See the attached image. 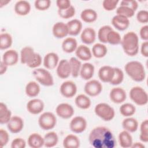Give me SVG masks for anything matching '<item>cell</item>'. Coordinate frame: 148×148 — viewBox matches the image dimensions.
Returning a JSON list of instances; mask_svg holds the SVG:
<instances>
[{
	"label": "cell",
	"mask_w": 148,
	"mask_h": 148,
	"mask_svg": "<svg viewBox=\"0 0 148 148\" xmlns=\"http://www.w3.org/2000/svg\"><path fill=\"white\" fill-rule=\"evenodd\" d=\"M84 90V92L88 95L95 97L101 92L102 86L99 81L97 80H91L86 83Z\"/></svg>",
	"instance_id": "cell-9"
},
{
	"label": "cell",
	"mask_w": 148,
	"mask_h": 148,
	"mask_svg": "<svg viewBox=\"0 0 148 148\" xmlns=\"http://www.w3.org/2000/svg\"><path fill=\"white\" fill-rule=\"evenodd\" d=\"M26 142L24 139L21 138H16L13 140L11 143L12 148H24Z\"/></svg>",
	"instance_id": "cell-51"
},
{
	"label": "cell",
	"mask_w": 148,
	"mask_h": 148,
	"mask_svg": "<svg viewBox=\"0 0 148 148\" xmlns=\"http://www.w3.org/2000/svg\"><path fill=\"white\" fill-rule=\"evenodd\" d=\"M57 119L51 112H46L42 113L38 119V124L40 127L44 130L53 129L56 125Z\"/></svg>",
	"instance_id": "cell-7"
},
{
	"label": "cell",
	"mask_w": 148,
	"mask_h": 148,
	"mask_svg": "<svg viewBox=\"0 0 148 148\" xmlns=\"http://www.w3.org/2000/svg\"><path fill=\"white\" fill-rule=\"evenodd\" d=\"M122 126L124 130L129 132H134L138 130V122L133 117H127L123 120Z\"/></svg>",
	"instance_id": "cell-30"
},
{
	"label": "cell",
	"mask_w": 148,
	"mask_h": 148,
	"mask_svg": "<svg viewBox=\"0 0 148 148\" xmlns=\"http://www.w3.org/2000/svg\"><path fill=\"white\" fill-rule=\"evenodd\" d=\"M136 19L140 23L148 22V12L146 10H141L136 14Z\"/></svg>",
	"instance_id": "cell-50"
},
{
	"label": "cell",
	"mask_w": 148,
	"mask_h": 148,
	"mask_svg": "<svg viewBox=\"0 0 148 148\" xmlns=\"http://www.w3.org/2000/svg\"><path fill=\"white\" fill-rule=\"evenodd\" d=\"M116 13L118 15H121L128 18L134 15L135 11L128 6H120L116 9Z\"/></svg>",
	"instance_id": "cell-44"
},
{
	"label": "cell",
	"mask_w": 148,
	"mask_h": 148,
	"mask_svg": "<svg viewBox=\"0 0 148 148\" xmlns=\"http://www.w3.org/2000/svg\"><path fill=\"white\" fill-rule=\"evenodd\" d=\"M30 10L31 5L27 1H18L14 5V11L18 15L25 16L29 13Z\"/></svg>",
	"instance_id": "cell-23"
},
{
	"label": "cell",
	"mask_w": 148,
	"mask_h": 148,
	"mask_svg": "<svg viewBox=\"0 0 148 148\" xmlns=\"http://www.w3.org/2000/svg\"><path fill=\"white\" fill-rule=\"evenodd\" d=\"M108 52V49L106 46L102 44L97 43H95L92 48V55L98 58H101L105 57Z\"/></svg>",
	"instance_id": "cell-37"
},
{
	"label": "cell",
	"mask_w": 148,
	"mask_h": 148,
	"mask_svg": "<svg viewBox=\"0 0 148 148\" xmlns=\"http://www.w3.org/2000/svg\"><path fill=\"white\" fill-rule=\"evenodd\" d=\"M120 6H125L131 8L135 12L138 8V4L136 1L123 0L120 2Z\"/></svg>",
	"instance_id": "cell-52"
},
{
	"label": "cell",
	"mask_w": 148,
	"mask_h": 148,
	"mask_svg": "<svg viewBox=\"0 0 148 148\" xmlns=\"http://www.w3.org/2000/svg\"><path fill=\"white\" fill-rule=\"evenodd\" d=\"M114 74L110 83L113 85H118L120 84L124 79V73L123 71L119 68H114Z\"/></svg>",
	"instance_id": "cell-45"
},
{
	"label": "cell",
	"mask_w": 148,
	"mask_h": 148,
	"mask_svg": "<svg viewBox=\"0 0 148 148\" xmlns=\"http://www.w3.org/2000/svg\"><path fill=\"white\" fill-rule=\"evenodd\" d=\"M51 5L50 0H36L35 1V7L38 10H46L48 9Z\"/></svg>",
	"instance_id": "cell-47"
},
{
	"label": "cell",
	"mask_w": 148,
	"mask_h": 148,
	"mask_svg": "<svg viewBox=\"0 0 148 148\" xmlns=\"http://www.w3.org/2000/svg\"><path fill=\"white\" fill-rule=\"evenodd\" d=\"M40 86L36 82L31 81L25 86V94L29 97H36L40 92Z\"/></svg>",
	"instance_id": "cell-33"
},
{
	"label": "cell",
	"mask_w": 148,
	"mask_h": 148,
	"mask_svg": "<svg viewBox=\"0 0 148 148\" xmlns=\"http://www.w3.org/2000/svg\"><path fill=\"white\" fill-rule=\"evenodd\" d=\"M75 54L79 59L83 61H88L92 57V53L89 47L83 45L77 46Z\"/></svg>",
	"instance_id": "cell-24"
},
{
	"label": "cell",
	"mask_w": 148,
	"mask_h": 148,
	"mask_svg": "<svg viewBox=\"0 0 148 148\" xmlns=\"http://www.w3.org/2000/svg\"><path fill=\"white\" fill-rule=\"evenodd\" d=\"M59 57L57 54L51 52L45 55L43 59L44 66L49 69L55 68L58 64Z\"/></svg>",
	"instance_id": "cell-21"
},
{
	"label": "cell",
	"mask_w": 148,
	"mask_h": 148,
	"mask_svg": "<svg viewBox=\"0 0 148 148\" xmlns=\"http://www.w3.org/2000/svg\"><path fill=\"white\" fill-rule=\"evenodd\" d=\"M8 66L2 61H1V65H0V74L1 75H3V73H5L6 71H7V68Z\"/></svg>",
	"instance_id": "cell-56"
},
{
	"label": "cell",
	"mask_w": 148,
	"mask_h": 148,
	"mask_svg": "<svg viewBox=\"0 0 148 148\" xmlns=\"http://www.w3.org/2000/svg\"><path fill=\"white\" fill-rule=\"evenodd\" d=\"M94 73V66L89 62H86L82 65L80 71V75L84 80H89L91 79Z\"/></svg>",
	"instance_id": "cell-25"
},
{
	"label": "cell",
	"mask_w": 148,
	"mask_h": 148,
	"mask_svg": "<svg viewBox=\"0 0 148 148\" xmlns=\"http://www.w3.org/2000/svg\"><path fill=\"white\" fill-rule=\"evenodd\" d=\"M57 114L64 119L71 118L74 114V109L72 105L67 103H61L56 109Z\"/></svg>",
	"instance_id": "cell-12"
},
{
	"label": "cell",
	"mask_w": 148,
	"mask_h": 148,
	"mask_svg": "<svg viewBox=\"0 0 148 148\" xmlns=\"http://www.w3.org/2000/svg\"><path fill=\"white\" fill-rule=\"evenodd\" d=\"M58 76L61 79L68 78L71 75V66L69 61L65 59L60 60L56 69Z\"/></svg>",
	"instance_id": "cell-13"
},
{
	"label": "cell",
	"mask_w": 148,
	"mask_h": 148,
	"mask_svg": "<svg viewBox=\"0 0 148 148\" xmlns=\"http://www.w3.org/2000/svg\"><path fill=\"white\" fill-rule=\"evenodd\" d=\"M94 112L97 116L106 121L112 120L115 116L114 109L106 103L97 104L95 107Z\"/></svg>",
	"instance_id": "cell-4"
},
{
	"label": "cell",
	"mask_w": 148,
	"mask_h": 148,
	"mask_svg": "<svg viewBox=\"0 0 148 148\" xmlns=\"http://www.w3.org/2000/svg\"><path fill=\"white\" fill-rule=\"evenodd\" d=\"M114 74V68L109 65L103 66L101 67L98 71V77L99 79L105 83H110L113 77Z\"/></svg>",
	"instance_id": "cell-17"
},
{
	"label": "cell",
	"mask_w": 148,
	"mask_h": 148,
	"mask_svg": "<svg viewBox=\"0 0 148 148\" xmlns=\"http://www.w3.org/2000/svg\"><path fill=\"white\" fill-rule=\"evenodd\" d=\"M63 146L65 148H77L80 146V140L75 135L69 134L63 140Z\"/></svg>",
	"instance_id": "cell-31"
},
{
	"label": "cell",
	"mask_w": 148,
	"mask_h": 148,
	"mask_svg": "<svg viewBox=\"0 0 148 148\" xmlns=\"http://www.w3.org/2000/svg\"><path fill=\"white\" fill-rule=\"evenodd\" d=\"M130 97L133 102L139 106L145 105L148 102L146 91L139 86H135L130 90Z\"/></svg>",
	"instance_id": "cell-5"
},
{
	"label": "cell",
	"mask_w": 148,
	"mask_h": 148,
	"mask_svg": "<svg viewBox=\"0 0 148 148\" xmlns=\"http://www.w3.org/2000/svg\"><path fill=\"white\" fill-rule=\"evenodd\" d=\"M9 135L8 132L6 130L1 128L0 130V145H1V147H3L5 146H6L9 142Z\"/></svg>",
	"instance_id": "cell-49"
},
{
	"label": "cell",
	"mask_w": 148,
	"mask_h": 148,
	"mask_svg": "<svg viewBox=\"0 0 148 148\" xmlns=\"http://www.w3.org/2000/svg\"><path fill=\"white\" fill-rule=\"evenodd\" d=\"M110 100L115 103H121L126 99L127 95L125 91L121 87L113 88L110 92Z\"/></svg>",
	"instance_id": "cell-15"
},
{
	"label": "cell",
	"mask_w": 148,
	"mask_h": 148,
	"mask_svg": "<svg viewBox=\"0 0 148 148\" xmlns=\"http://www.w3.org/2000/svg\"><path fill=\"white\" fill-rule=\"evenodd\" d=\"M18 60V54L15 50H8L6 51L2 56V61L7 66H13L16 64Z\"/></svg>",
	"instance_id": "cell-20"
},
{
	"label": "cell",
	"mask_w": 148,
	"mask_h": 148,
	"mask_svg": "<svg viewBox=\"0 0 148 148\" xmlns=\"http://www.w3.org/2000/svg\"><path fill=\"white\" fill-rule=\"evenodd\" d=\"M77 47V40L73 38H66L62 43V49L64 52L67 53H73L76 50Z\"/></svg>",
	"instance_id": "cell-28"
},
{
	"label": "cell",
	"mask_w": 148,
	"mask_h": 148,
	"mask_svg": "<svg viewBox=\"0 0 148 148\" xmlns=\"http://www.w3.org/2000/svg\"><path fill=\"white\" fill-rule=\"evenodd\" d=\"M119 141L121 147H131L132 145V138L130 132L126 130L121 131L119 135Z\"/></svg>",
	"instance_id": "cell-29"
},
{
	"label": "cell",
	"mask_w": 148,
	"mask_h": 148,
	"mask_svg": "<svg viewBox=\"0 0 148 148\" xmlns=\"http://www.w3.org/2000/svg\"><path fill=\"white\" fill-rule=\"evenodd\" d=\"M60 92L65 98L73 97L77 92L76 84L72 81L68 80L63 82L60 86Z\"/></svg>",
	"instance_id": "cell-11"
},
{
	"label": "cell",
	"mask_w": 148,
	"mask_h": 148,
	"mask_svg": "<svg viewBox=\"0 0 148 148\" xmlns=\"http://www.w3.org/2000/svg\"><path fill=\"white\" fill-rule=\"evenodd\" d=\"M28 144L32 148H40L44 145V139L40 134L32 133L28 138Z\"/></svg>",
	"instance_id": "cell-27"
},
{
	"label": "cell",
	"mask_w": 148,
	"mask_h": 148,
	"mask_svg": "<svg viewBox=\"0 0 148 148\" xmlns=\"http://www.w3.org/2000/svg\"><path fill=\"white\" fill-rule=\"evenodd\" d=\"M126 73L134 81L140 82L145 80L146 72L143 64L138 61H131L124 66Z\"/></svg>",
	"instance_id": "cell-3"
},
{
	"label": "cell",
	"mask_w": 148,
	"mask_h": 148,
	"mask_svg": "<svg viewBox=\"0 0 148 148\" xmlns=\"http://www.w3.org/2000/svg\"><path fill=\"white\" fill-rule=\"evenodd\" d=\"M35 79L45 86H51L54 84L53 77L51 73L44 68H36L32 71Z\"/></svg>",
	"instance_id": "cell-6"
},
{
	"label": "cell",
	"mask_w": 148,
	"mask_h": 148,
	"mask_svg": "<svg viewBox=\"0 0 148 148\" xmlns=\"http://www.w3.org/2000/svg\"><path fill=\"white\" fill-rule=\"evenodd\" d=\"M12 36L8 33H2L0 35V49L5 50L9 48L12 45Z\"/></svg>",
	"instance_id": "cell-39"
},
{
	"label": "cell",
	"mask_w": 148,
	"mask_h": 148,
	"mask_svg": "<svg viewBox=\"0 0 148 148\" xmlns=\"http://www.w3.org/2000/svg\"><path fill=\"white\" fill-rule=\"evenodd\" d=\"M139 35L140 38L145 40V41H147L148 40V25H146L143 26L139 32Z\"/></svg>",
	"instance_id": "cell-54"
},
{
	"label": "cell",
	"mask_w": 148,
	"mask_h": 148,
	"mask_svg": "<svg viewBox=\"0 0 148 148\" xmlns=\"http://www.w3.org/2000/svg\"><path fill=\"white\" fill-rule=\"evenodd\" d=\"M121 44L124 53L130 56H136L139 51V38L138 35L130 31L124 35Z\"/></svg>",
	"instance_id": "cell-2"
},
{
	"label": "cell",
	"mask_w": 148,
	"mask_h": 148,
	"mask_svg": "<svg viewBox=\"0 0 148 148\" xmlns=\"http://www.w3.org/2000/svg\"><path fill=\"white\" fill-rule=\"evenodd\" d=\"M58 15L63 18L68 19L72 17L75 14V9L73 6H71L68 9L64 10H58Z\"/></svg>",
	"instance_id": "cell-46"
},
{
	"label": "cell",
	"mask_w": 148,
	"mask_h": 148,
	"mask_svg": "<svg viewBox=\"0 0 148 148\" xmlns=\"http://www.w3.org/2000/svg\"><path fill=\"white\" fill-rule=\"evenodd\" d=\"M69 127L71 130L74 133H82L87 128V121L82 116H76L71 120Z\"/></svg>",
	"instance_id": "cell-10"
},
{
	"label": "cell",
	"mask_w": 148,
	"mask_h": 148,
	"mask_svg": "<svg viewBox=\"0 0 148 148\" xmlns=\"http://www.w3.org/2000/svg\"><path fill=\"white\" fill-rule=\"evenodd\" d=\"M131 147L132 148H145V145L140 142H135L132 143Z\"/></svg>",
	"instance_id": "cell-57"
},
{
	"label": "cell",
	"mask_w": 148,
	"mask_h": 148,
	"mask_svg": "<svg viewBox=\"0 0 148 148\" xmlns=\"http://www.w3.org/2000/svg\"><path fill=\"white\" fill-rule=\"evenodd\" d=\"M140 140L144 143H147L148 142V120L147 119L142 122L140 125Z\"/></svg>",
	"instance_id": "cell-43"
},
{
	"label": "cell",
	"mask_w": 148,
	"mask_h": 148,
	"mask_svg": "<svg viewBox=\"0 0 148 148\" xmlns=\"http://www.w3.org/2000/svg\"><path fill=\"white\" fill-rule=\"evenodd\" d=\"M136 108L130 103H125L120 107V112L123 116L130 117L135 114Z\"/></svg>",
	"instance_id": "cell-40"
},
{
	"label": "cell",
	"mask_w": 148,
	"mask_h": 148,
	"mask_svg": "<svg viewBox=\"0 0 148 148\" xmlns=\"http://www.w3.org/2000/svg\"><path fill=\"white\" fill-rule=\"evenodd\" d=\"M119 2L118 0H104L102 2V6L105 10L111 11L116 8Z\"/></svg>",
	"instance_id": "cell-48"
},
{
	"label": "cell",
	"mask_w": 148,
	"mask_h": 148,
	"mask_svg": "<svg viewBox=\"0 0 148 148\" xmlns=\"http://www.w3.org/2000/svg\"><path fill=\"white\" fill-rule=\"evenodd\" d=\"M7 127L12 133H18L24 127V121L20 117L14 116L7 123Z\"/></svg>",
	"instance_id": "cell-14"
},
{
	"label": "cell",
	"mask_w": 148,
	"mask_h": 148,
	"mask_svg": "<svg viewBox=\"0 0 148 148\" xmlns=\"http://www.w3.org/2000/svg\"><path fill=\"white\" fill-rule=\"evenodd\" d=\"M56 4L60 10L68 9L71 6V1L69 0H57L56 1Z\"/></svg>",
	"instance_id": "cell-53"
},
{
	"label": "cell",
	"mask_w": 148,
	"mask_h": 148,
	"mask_svg": "<svg viewBox=\"0 0 148 148\" xmlns=\"http://www.w3.org/2000/svg\"><path fill=\"white\" fill-rule=\"evenodd\" d=\"M112 24L117 29L124 31L129 27L130 20L124 16L117 14L112 18Z\"/></svg>",
	"instance_id": "cell-18"
},
{
	"label": "cell",
	"mask_w": 148,
	"mask_h": 148,
	"mask_svg": "<svg viewBox=\"0 0 148 148\" xmlns=\"http://www.w3.org/2000/svg\"><path fill=\"white\" fill-rule=\"evenodd\" d=\"M71 70V75L73 77H77L82 67L81 62L76 58L71 57L69 61Z\"/></svg>",
	"instance_id": "cell-38"
},
{
	"label": "cell",
	"mask_w": 148,
	"mask_h": 148,
	"mask_svg": "<svg viewBox=\"0 0 148 148\" xmlns=\"http://www.w3.org/2000/svg\"><path fill=\"white\" fill-rule=\"evenodd\" d=\"M38 54V53H35L34 49L29 46L23 47L20 52L21 62L23 64H26L27 66L30 68Z\"/></svg>",
	"instance_id": "cell-8"
},
{
	"label": "cell",
	"mask_w": 148,
	"mask_h": 148,
	"mask_svg": "<svg viewBox=\"0 0 148 148\" xmlns=\"http://www.w3.org/2000/svg\"><path fill=\"white\" fill-rule=\"evenodd\" d=\"M53 35L58 39L63 38L68 35V29L66 24L63 22H57L53 27Z\"/></svg>",
	"instance_id": "cell-19"
},
{
	"label": "cell",
	"mask_w": 148,
	"mask_h": 148,
	"mask_svg": "<svg viewBox=\"0 0 148 148\" xmlns=\"http://www.w3.org/2000/svg\"><path fill=\"white\" fill-rule=\"evenodd\" d=\"M44 103L40 99H32L29 101L27 104V109L32 114L40 113L44 109Z\"/></svg>",
	"instance_id": "cell-16"
},
{
	"label": "cell",
	"mask_w": 148,
	"mask_h": 148,
	"mask_svg": "<svg viewBox=\"0 0 148 148\" xmlns=\"http://www.w3.org/2000/svg\"><path fill=\"white\" fill-rule=\"evenodd\" d=\"M80 38L82 41L87 45L94 42L96 39V32L92 28L87 27L82 32Z\"/></svg>",
	"instance_id": "cell-22"
},
{
	"label": "cell",
	"mask_w": 148,
	"mask_h": 148,
	"mask_svg": "<svg viewBox=\"0 0 148 148\" xmlns=\"http://www.w3.org/2000/svg\"><path fill=\"white\" fill-rule=\"evenodd\" d=\"M80 17L85 23H91L94 22L97 19L98 15L94 10L91 9H86L82 12Z\"/></svg>",
	"instance_id": "cell-32"
},
{
	"label": "cell",
	"mask_w": 148,
	"mask_h": 148,
	"mask_svg": "<svg viewBox=\"0 0 148 148\" xmlns=\"http://www.w3.org/2000/svg\"><path fill=\"white\" fill-rule=\"evenodd\" d=\"M68 29V34L72 36L77 35L82 29V23L77 19H73L66 24Z\"/></svg>",
	"instance_id": "cell-26"
},
{
	"label": "cell",
	"mask_w": 148,
	"mask_h": 148,
	"mask_svg": "<svg viewBox=\"0 0 148 148\" xmlns=\"http://www.w3.org/2000/svg\"><path fill=\"white\" fill-rule=\"evenodd\" d=\"M88 139L90 145L95 148H114L117 143L112 132L105 127L92 129Z\"/></svg>",
	"instance_id": "cell-1"
},
{
	"label": "cell",
	"mask_w": 148,
	"mask_h": 148,
	"mask_svg": "<svg viewBox=\"0 0 148 148\" xmlns=\"http://www.w3.org/2000/svg\"><path fill=\"white\" fill-rule=\"evenodd\" d=\"M140 53L143 57H148V42L145 41L142 43L140 47Z\"/></svg>",
	"instance_id": "cell-55"
},
{
	"label": "cell",
	"mask_w": 148,
	"mask_h": 148,
	"mask_svg": "<svg viewBox=\"0 0 148 148\" xmlns=\"http://www.w3.org/2000/svg\"><path fill=\"white\" fill-rule=\"evenodd\" d=\"M76 106L82 109H87L91 106V100L84 94L78 95L75 99Z\"/></svg>",
	"instance_id": "cell-36"
},
{
	"label": "cell",
	"mask_w": 148,
	"mask_h": 148,
	"mask_svg": "<svg viewBox=\"0 0 148 148\" xmlns=\"http://www.w3.org/2000/svg\"><path fill=\"white\" fill-rule=\"evenodd\" d=\"M12 117V112L3 102L0 103V123L7 124Z\"/></svg>",
	"instance_id": "cell-35"
},
{
	"label": "cell",
	"mask_w": 148,
	"mask_h": 148,
	"mask_svg": "<svg viewBox=\"0 0 148 148\" xmlns=\"http://www.w3.org/2000/svg\"><path fill=\"white\" fill-rule=\"evenodd\" d=\"M112 29V28L109 25H103L101 27L98 32V38L99 40L103 43H107L108 34Z\"/></svg>",
	"instance_id": "cell-41"
},
{
	"label": "cell",
	"mask_w": 148,
	"mask_h": 148,
	"mask_svg": "<svg viewBox=\"0 0 148 148\" xmlns=\"http://www.w3.org/2000/svg\"><path fill=\"white\" fill-rule=\"evenodd\" d=\"M44 146L46 147H53L57 145L58 142V137L55 132L51 131L47 133L44 138Z\"/></svg>",
	"instance_id": "cell-34"
},
{
	"label": "cell",
	"mask_w": 148,
	"mask_h": 148,
	"mask_svg": "<svg viewBox=\"0 0 148 148\" xmlns=\"http://www.w3.org/2000/svg\"><path fill=\"white\" fill-rule=\"evenodd\" d=\"M121 38L119 32L112 29L110 31L107 36V43L116 45L121 43Z\"/></svg>",
	"instance_id": "cell-42"
}]
</instances>
